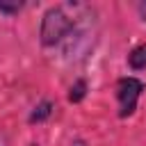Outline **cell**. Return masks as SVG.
Segmentation results:
<instances>
[{"instance_id":"cell-1","label":"cell","mask_w":146,"mask_h":146,"mask_svg":"<svg viewBox=\"0 0 146 146\" xmlns=\"http://www.w3.org/2000/svg\"><path fill=\"white\" fill-rule=\"evenodd\" d=\"M75 27V18L66 11L64 5H52L43 11L41 16V27H39V36L41 43L46 48L57 46L59 41H64Z\"/></svg>"},{"instance_id":"cell-2","label":"cell","mask_w":146,"mask_h":146,"mask_svg":"<svg viewBox=\"0 0 146 146\" xmlns=\"http://www.w3.org/2000/svg\"><path fill=\"white\" fill-rule=\"evenodd\" d=\"M144 94V82L135 75H123L116 80L114 84V96H116V103H119V116L121 119H128L135 114L137 105H139V98Z\"/></svg>"},{"instance_id":"cell-3","label":"cell","mask_w":146,"mask_h":146,"mask_svg":"<svg viewBox=\"0 0 146 146\" xmlns=\"http://www.w3.org/2000/svg\"><path fill=\"white\" fill-rule=\"evenodd\" d=\"M52 110H55V105H52V100H48V98H43L41 103H36L34 107H32V112L27 114V123H43V121H48L50 119V114H52Z\"/></svg>"},{"instance_id":"cell-4","label":"cell","mask_w":146,"mask_h":146,"mask_svg":"<svg viewBox=\"0 0 146 146\" xmlns=\"http://www.w3.org/2000/svg\"><path fill=\"white\" fill-rule=\"evenodd\" d=\"M128 66L132 71H144L146 68V43H139L128 52Z\"/></svg>"},{"instance_id":"cell-5","label":"cell","mask_w":146,"mask_h":146,"mask_svg":"<svg viewBox=\"0 0 146 146\" xmlns=\"http://www.w3.org/2000/svg\"><path fill=\"white\" fill-rule=\"evenodd\" d=\"M87 91H89V82H87L84 78H78V80L68 87V96H66V98H68V103L75 105V103H82V100H84Z\"/></svg>"},{"instance_id":"cell-6","label":"cell","mask_w":146,"mask_h":146,"mask_svg":"<svg viewBox=\"0 0 146 146\" xmlns=\"http://www.w3.org/2000/svg\"><path fill=\"white\" fill-rule=\"evenodd\" d=\"M23 9V2H7V0H0V14L5 16H14Z\"/></svg>"},{"instance_id":"cell-7","label":"cell","mask_w":146,"mask_h":146,"mask_svg":"<svg viewBox=\"0 0 146 146\" xmlns=\"http://www.w3.org/2000/svg\"><path fill=\"white\" fill-rule=\"evenodd\" d=\"M137 14H139V18L146 23V0H141V2L137 5Z\"/></svg>"},{"instance_id":"cell-8","label":"cell","mask_w":146,"mask_h":146,"mask_svg":"<svg viewBox=\"0 0 146 146\" xmlns=\"http://www.w3.org/2000/svg\"><path fill=\"white\" fill-rule=\"evenodd\" d=\"M71 146H87V141L78 137V139H73V141H71Z\"/></svg>"},{"instance_id":"cell-9","label":"cell","mask_w":146,"mask_h":146,"mask_svg":"<svg viewBox=\"0 0 146 146\" xmlns=\"http://www.w3.org/2000/svg\"><path fill=\"white\" fill-rule=\"evenodd\" d=\"M30 146H39V144H30Z\"/></svg>"}]
</instances>
